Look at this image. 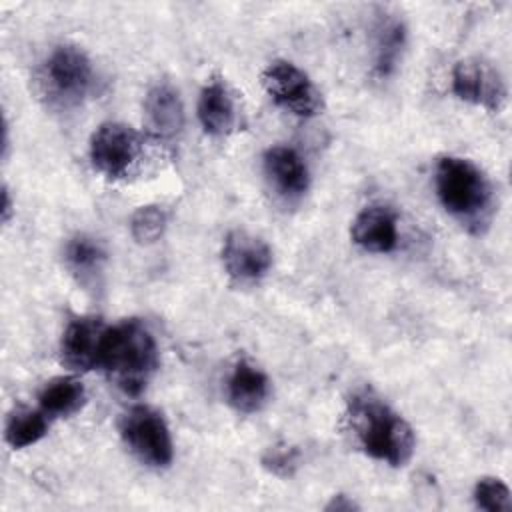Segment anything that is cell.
<instances>
[{"mask_svg": "<svg viewBox=\"0 0 512 512\" xmlns=\"http://www.w3.org/2000/svg\"><path fill=\"white\" fill-rule=\"evenodd\" d=\"M348 428L358 446L374 460L404 466L414 454V432L410 424L370 390L356 392L348 400Z\"/></svg>", "mask_w": 512, "mask_h": 512, "instance_id": "1", "label": "cell"}, {"mask_svg": "<svg viewBox=\"0 0 512 512\" xmlns=\"http://www.w3.org/2000/svg\"><path fill=\"white\" fill-rule=\"evenodd\" d=\"M98 366L124 394L136 396L158 368L156 340L140 320H124L106 330Z\"/></svg>", "mask_w": 512, "mask_h": 512, "instance_id": "2", "label": "cell"}, {"mask_svg": "<svg viewBox=\"0 0 512 512\" xmlns=\"http://www.w3.org/2000/svg\"><path fill=\"white\" fill-rule=\"evenodd\" d=\"M436 194L442 206L464 224H480L492 204V186L470 160L444 156L436 164Z\"/></svg>", "mask_w": 512, "mask_h": 512, "instance_id": "3", "label": "cell"}, {"mask_svg": "<svg viewBox=\"0 0 512 512\" xmlns=\"http://www.w3.org/2000/svg\"><path fill=\"white\" fill-rule=\"evenodd\" d=\"M94 82L92 62L84 50L72 44L54 48L44 60L38 84L40 94L50 108L68 110L88 96Z\"/></svg>", "mask_w": 512, "mask_h": 512, "instance_id": "4", "label": "cell"}, {"mask_svg": "<svg viewBox=\"0 0 512 512\" xmlns=\"http://www.w3.org/2000/svg\"><path fill=\"white\" fill-rule=\"evenodd\" d=\"M120 436L130 452L146 466L164 468L172 462L174 446L160 412L150 406H134L120 418Z\"/></svg>", "mask_w": 512, "mask_h": 512, "instance_id": "5", "label": "cell"}, {"mask_svg": "<svg viewBox=\"0 0 512 512\" xmlns=\"http://www.w3.org/2000/svg\"><path fill=\"white\" fill-rule=\"evenodd\" d=\"M138 132L122 122H106L90 138L92 166L106 178H124L140 156Z\"/></svg>", "mask_w": 512, "mask_h": 512, "instance_id": "6", "label": "cell"}, {"mask_svg": "<svg viewBox=\"0 0 512 512\" xmlns=\"http://www.w3.org/2000/svg\"><path fill=\"white\" fill-rule=\"evenodd\" d=\"M262 84L270 98L296 116H314L322 108V96L312 80L292 62L276 60L262 72Z\"/></svg>", "mask_w": 512, "mask_h": 512, "instance_id": "7", "label": "cell"}, {"mask_svg": "<svg viewBox=\"0 0 512 512\" xmlns=\"http://www.w3.org/2000/svg\"><path fill=\"white\" fill-rule=\"evenodd\" d=\"M452 92L490 112H500L506 104V84L500 72L480 58H466L454 66Z\"/></svg>", "mask_w": 512, "mask_h": 512, "instance_id": "8", "label": "cell"}, {"mask_svg": "<svg viewBox=\"0 0 512 512\" xmlns=\"http://www.w3.org/2000/svg\"><path fill=\"white\" fill-rule=\"evenodd\" d=\"M222 262L234 282L254 284L268 274L272 250L262 238L246 230H232L222 246Z\"/></svg>", "mask_w": 512, "mask_h": 512, "instance_id": "9", "label": "cell"}, {"mask_svg": "<svg viewBox=\"0 0 512 512\" xmlns=\"http://www.w3.org/2000/svg\"><path fill=\"white\" fill-rule=\"evenodd\" d=\"M106 330V324L96 316L74 318L66 326L60 342L62 364L76 372H86L98 366Z\"/></svg>", "mask_w": 512, "mask_h": 512, "instance_id": "10", "label": "cell"}, {"mask_svg": "<svg viewBox=\"0 0 512 512\" xmlns=\"http://www.w3.org/2000/svg\"><path fill=\"white\" fill-rule=\"evenodd\" d=\"M352 240L376 254H384L396 248L398 242V226H396V214L392 208L384 204H372L362 208L350 228Z\"/></svg>", "mask_w": 512, "mask_h": 512, "instance_id": "11", "label": "cell"}, {"mask_svg": "<svg viewBox=\"0 0 512 512\" xmlns=\"http://www.w3.org/2000/svg\"><path fill=\"white\" fill-rule=\"evenodd\" d=\"M264 172L280 196L300 198L308 188V168L300 154L288 146H272L264 154Z\"/></svg>", "mask_w": 512, "mask_h": 512, "instance_id": "12", "label": "cell"}, {"mask_svg": "<svg viewBox=\"0 0 512 512\" xmlns=\"http://www.w3.org/2000/svg\"><path fill=\"white\" fill-rule=\"evenodd\" d=\"M144 116L150 132L156 138L168 140L184 128V106L178 92L168 84H156L144 100Z\"/></svg>", "mask_w": 512, "mask_h": 512, "instance_id": "13", "label": "cell"}, {"mask_svg": "<svg viewBox=\"0 0 512 512\" xmlns=\"http://www.w3.org/2000/svg\"><path fill=\"white\" fill-rule=\"evenodd\" d=\"M268 396H270V382L266 374L254 364H250L248 360L236 362L228 378L230 404L242 414H252L266 404Z\"/></svg>", "mask_w": 512, "mask_h": 512, "instance_id": "14", "label": "cell"}, {"mask_svg": "<svg viewBox=\"0 0 512 512\" xmlns=\"http://www.w3.org/2000/svg\"><path fill=\"white\" fill-rule=\"evenodd\" d=\"M198 120L212 136H226L236 126V106L222 80L208 82L198 100Z\"/></svg>", "mask_w": 512, "mask_h": 512, "instance_id": "15", "label": "cell"}, {"mask_svg": "<svg viewBox=\"0 0 512 512\" xmlns=\"http://www.w3.org/2000/svg\"><path fill=\"white\" fill-rule=\"evenodd\" d=\"M86 400V392L80 380L74 376H58L44 384V388L38 394L40 410L46 416L60 418L70 416L82 408Z\"/></svg>", "mask_w": 512, "mask_h": 512, "instance_id": "16", "label": "cell"}, {"mask_svg": "<svg viewBox=\"0 0 512 512\" xmlns=\"http://www.w3.org/2000/svg\"><path fill=\"white\" fill-rule=\"evenodd\" d=\"M64 262L78 282L88 284L96 280L106 262V252L102 244L86 234H78L68 240L64 248Z\"/></svg>", "mask_w": 512, "mask_h": 512, "instance_id": "17", "label": "cell"}, {"mask_svg": "<svg viewBox=\"0 0 512 512\" xmlns=\"http://www.w3.org/2000/svg\"><path fill=\"white\" fill-rule=\"evenodd\" d=\"M48 432V416L42 410H14L8 416L4 438L14 448H26L36 444L40 438H44Z\"/></svg>", "mask_w": 512, "mask_h": 512, "instance_id": "18", "label": "cell"}, {"mask_svg": "<svg viewBox=\"0 0 512 512\" xmlns=\"http://www.w3.org/2000/svg\"><path fill=\"white\" fill-rule=\"evenodd\" d=\"M374 44V68L380 76H388L394 70L400 50L404 46V26L394 18L382 20L376 28Z\"/></svg>", "mask_w": 512, "mask_h": 512, "instance_id": "19", "label": "cell"}, {"mask_svg": "<svg viewBox=\"0 0 512 512\" xmlns=\"http://www.w3.org/2000/svg\"><path fill=\"white\" fill-rule=\"evenodd\" d=\"M474 502L486 512H510L512 496L508 486L500 478H480L474 486Z\"/></svg>", "mask_w": 512, "mask_h": 512, "instance_id": "20", "label": "cell"}, {"mask_svg": "<svg viewBox=\"0 0 512 512\" xmlns=\"http://www.w3.org/2000/svg\"><path fill=\"white\" fill-rule=\"evenodd\" d=\"M166 216L158 206H140L130 218V232L140 244H150L162 236Z\"/></svg>", "mask_w": 512, "mask_h": 512, "instance_id": "21", "label": "cell"}, {"mask_svg": "<svg viewBox=\"0 0 512 512\" xmlns=\"http://www.w3.org/2000/svg\"><path fill=\"white\" fill-rule=\"evenodd\" d=\"M300 464V452L288 444L270 446L262 456V466L280 478H290Z\"/></svg>", "mask_w": 512, "mask_h": 512, "instance_id": "22", "label": "cell"}, {"mask_svg": "<svg viewBox=\"0 0 512 512\" xmlns=\"http://www.w3.org/2000/svg\"><path fill=\"white\" fill-rule=\"evenodd\" d=\"M360 506L352 500V498H348V496H344V494H338V496H332V500L326 504V510L328 512H352V510H358Z\"/></svg>", "mask_w": 512, "mask_h": 512, "instance_id": "23", "label": "cell"}, {"mask_svg": "<svg viewBox=\"0 0 512 512\" xmlns=\"http://www.w3.org/2000/svg\"><path fill=\"white\" fill-rule=\"evenodd\" d=\"M10 216H12V198H10L8 188L4 186V190H2V220L8 222Z\"/></svg>", "mask_w": 512, "mask_h": 512, "instance_id": "24", "label": "cell"}]
</instances>
